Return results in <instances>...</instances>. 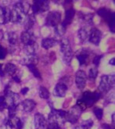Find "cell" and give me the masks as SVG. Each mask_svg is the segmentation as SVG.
I'll use <instances>...</instances> for the list:
<instances>
[{
  "label": "cell",
  "instance_id": "obj_19",
  "mask_svg": "<svg viewBox=\"0 0 115 129\" xmlns=\"http://www.w3.org/2000/svg\"><path fill=\"white\" fill-rule=\"evenodd\" d=\"M24 27L25 29V31H30L32 29L35 24V17L34 14H28L27 16H26L24 19Z\"/></svg>",
  "mask_w": 115,
  "mask_h": 129
},
{
  "label": "cell",
  "instance_id": "obj_14",
  "mask_svg": "<svg viewBox=\"0 0 115 129\" xmlns=\"http://www.w3.org/2000/svg\"><path fill=\"white\" fill-rule=\"evenodd\" d=\"M67 89L68 88L66 83L59 82L58 84H56L54 90H53V95L57 97H64L66 95Z\"/></svg>",
  "mask_w": 115,
  "mask_h": 129
},
{
  "label": "cell",
  "instance_id": "obj_18",
  "mask_svg": "<svg viewBox=\"0 0 115 129\" xmlns=\"http://www.w3.org/2000/svg\"><path fill=\"white\" fill-rule=\"evenodd\" d=\"M10 10L9 8L0 6V24H6L10 21Z\"/></svg>",
  "mask_w": 115,
  "mask_h": 129
},
{
  "label": "cell",
  "instance_id": "obj_34",
  "mask_svg": "<svg viewBox=\"0 0 115 129\" xmlns=\"http://www.w3.org/2000/svg\"><path fill=\"white\" fill-rule=\"evenodd\" d=\"M62 127L57 124L56 123L54 122H48L47 121V125H46V129H61Z\"/></svg>",
  "mask_w": 115,
  "mask_h": 129
},
{
  "label": "cell",
  "instance_id": "obj_42",
  "mask_svg": "<svg viewBox=\"0 0 115 129\" xmlns=\"http://www.w3.org/2000/svg\"><path fill=\"white\" fill-rule=\"evenodd\" d=\"M74 129H88V128H86L85 127H84L83 125H80V126H77V127H75Z\"/></svg>",
  "mask_w": 115,
  "mask_h": 129
},
{
  "label": "cell",
  "instance_id": "obj_37",
  "mask_svg": "<svg viewBox=\"0 0 115 129\" xmlns=\"http://www.w3.org/2000/svg\"><path fill=\"white\" fill-rule=\"evenodd\" d=\"M102 57H103V56H95L94 59H93V63L96 67H98L99 64V62H100V59H102Z\"/></svg>",
  "mask_w": 115,
  "mask_h": 129
},
{
  "label": "cell",
  "instance_id": "obj_25",
  "mask_svg": "<svg viewBox=\"0 0 115 129\" xmlns=\"http://www.w3.org/2000/svg\"><path fill=\"white\" fill-rule=\"evenodd\" d=\"M77 59H78V62H79V65L82 66V65H85L87 62V59L89 57V53L85 51H81L78 55H77Z\"/></svg>",
  "mask_w": 115,
  "mask_h": 129
},
{
  "label": "cell",
  "instance_id": "obj_27",
  "mask_svg": "<svg viewBox=\"0 0 115 129\" xmlns=\"http://www.w3.org/2000/svg\"><path fill=\"white\" fill-rule=\"evenodd\" d=\"M38 95L42 99H44V100H48L49 98L50 93L48 91L47 88H45L43 86H40L39 87V90H38Z\"/></svg>",
  "mask_w": 115,
  "mask_h": 129
},
{
  "label": "cell",
  "instance_id": "obj_20",
  "mask_svg": "<svg viewBox=\"0 0 115 129\" xmlns=\"http://www.w3.org/2000/svg\"><path fill=\"white\" fill-rule=\"evenodd\" d=\"M74 15H75V10L73 8L68 9L65 13V19L61 24H62L64 27H67V26L69 25L72 22V20L74 17Z\"/></svg>",
  "mask_w": 115,
  "mask_h": 129
},
{
  "label": "cell",
  "instance_id": "obj_36",
  "mask_svg": "<svg viewBox=\"0 0 115 129\" xmlns=\"http://www.w3.org/2000/svg\"><path fill=\"white\" fill-rule=\"evenodd\" d=\"M81 125H83L84 127H85L86 128L88 129H90L92 127L93 125V121L92 120H85L84 122L81 124Z\"/></svg>",
  "mask_w": 115,
  "mask_h": 129
},
{
  "label": "cell",
  "instance_id": "obj_33",
  "mask_svg": "<svg viewBox=\"0 0 115 129\" xmlns=\"http://www.w3.org/2000/svg\"><path fill=\"white\" fill-rule=\"evenodd\" d=\"M8 106L6 102L5 97L4 96H0V111H3L5 109H7Z\"/></svg>",
  "mask_w": 115,
  "mask_h": 129
},
{
  "label": "cell",
  "instance_id": "obj_12",
  "mask_svg": "<svg viewBox=\"0 0 115 129\" xmlns=\"http://www.w3.org/2000/svg\"><path fill=\"white\" fill-rule=\"evenodd\" d=\"M36 106V103L32 100H25L20 103L17 106V109L20 108V110L24 111L25 113L32 112Z\"/></svg>",
  "mask_w": 115,
  "mask_h": 129
},
{
  "label": "cell",
  "instance_id": "obj_9",
  "mask_svg": "<svg viewBox=\"0 0 115 129\" xmlns=\"http://www.w3.org/2000/svg\"><path fill=\"white\" fill-rule=\"evenodd\" d=\"M5 97L6 102L7 103V106L10 107L12 105H17L19 104L20 96L17 93L12 92L10 89H5V95H3Z\"/></svg>",
  "mask_w": 115,
  "mask_h": 129
},
{
  "label": "cell",
  "instance_id": "obj_11",
  "mask_svg": "<svg viewBox=\"0 0 115 129\" xmlns=\"http://www.w3.org/2000/svg\"><path fill=\"white\" fill-rule=\"evenodd\" d=\"M102 32L100 30L96 27H93L90 29L89 35V41L95 45H99V42L101 41Z\"/></svg>",
  "mask_w": 115,
  "mask_h": 129
},
{
  "label": "cell",
  "instance_id": "obj_3",
  "mask_svg": "<svg viewBox=\"0 0 115 129\" xmlns=\"http://www.w3.org/2000/svg\"><path fill=\"white\" fill-rule=\"evenodd\" d=\"M48 122H54L62 127L66 122V112L61 110L52 109L49 114Z\"/></svg>",
  "mask_w": 115,
  "mask_h": 129
},
{
  "label": "cell",
  "instance_id": "obj_31",
  "mask_svg": "<svg viewBox=\"0 0 115 129\" xmlns=\"http://www.w3.org/2000/svg\"><path fill=\"white\" fill-rule=\"evenodd\" d=\"M98 75V70L96 67L91 68L89 72V78L91 79H96Z\"/></svg>",
  "mask_w": 115,
  "mask_h": 129
},
{
  "label": "cell",
  "instance_id": "obj_22",
  "mask_svg": "<svg viewBox=\"0 0 115 129\" xmlns=\"http://www.w3.org/2000/svg\"><path fill=\"white\" fill-rule=\"evenodd\" d=\"M38 44L37 42H34L32 44H29L24 46V52L27 56H34L38 50Z\"/></svg>",
  "mask_w": 115,
  "mask_h": 129
},
{
  "label": "cell",
  "instance_id": "obj_29",
  "mask_svg": "<svg viewBox=\"0 0 115 129\" xmlns=\"http://www.w3.org/2000/svg\"><path fill=\"white\" fill-rule=\"evenodd\" d=\"M55 35L58 37H62L66 32V27L62 24H58L55 27Z\"/></svg>",
  "mask_w": 115,
  "mask_h": 129
},
{
  "label": "cell",
  "instance_id": "obj_5",
  "mask_svg": "<svg viewBox=\"0 0 115 129\" xmlns=\"http://www.w3.org/2000/svg\"><path fill=\"white\" fill-rule=\"evenodd\" d=\"M97 13L107 23L110 31L112 32H114V18H115L114 13H113L110 10L101 8L97 11Z\"/></svg>",
  "mask_w": 115,
  "mask_h": 129
},
{
  "label": "cell",
  "instance_id": "obj_40",
  "mask_svg": "<svg viewBox=\"0 0 115 129\" xmlns=\"http://www.w3.org/2000/svg\"><path fill=\"white\" fill-rule=\"evenodd\" d=\"M13 80L15 81V82H17V83H20L21 81H20V78L18 77L17 75H13Z\"/></svg>",
  "mask_w": 115,
  "mask_h": 129
},
{
  "label": "cell",
  "instance_id": "obj_16",
  "mask_svg": "<svg viewBox=\"0 0 115 129\" xmlns=\"http://www.w3.org/2000/svg\"><path fill=\"white\" fill-rule=\"evenodd\" d=\"M25 17V15L13 8L10 12V21H11L12 23H20L23 20H24Z\"/></svg>",
  "mask_w": 115,
  "mask_h": 129
},
{
  "label": "cell",
  "instance_id": "obj_7",
  "mask_svg": "<svg viewBox=\"0 0 115 129\" xmlns=\"http://www.w3.org/2000/svg\"><path fill=\"white\" fill-rule=\"evenodd\" d=\"M61 20V14L57 11H52L48 13L45 18V24L47 27H56L60 24Z\"/></svg>",
  "mask_w": 115,
  "mask_h": 129
},
{
  "label": "cell",
  "instance_id": "obj_30",
  "mask_svg": "<svg viewBox=\"0 0 115 129\" xmlns=\"http://www.w3.org/2000/svg\"><path fill=\"white\" fill-rule=\"evenodd\" d=\"M93 14H85L83 15L82 20L83 21H85L87 25H91L93 24Z\"/></svg>",
  "mask_w": 115,
  "mask_h": 129
},
{
  "label": "cell",
  "instance_id": "obj_10",
  "mask_svg": "<svg viewBox=\"0 0 115 129\" xmlns=\"http://www.w3.org/2000/svg\"><path fill=\"white\" fill-rule=\"evenodd\" d=\"M86 81H87V75L85 71L79 70L76 72L75 83H76V85L78 89L82 90L85 88V85H86Z\"/></svg>",
  "mask_w": 115,
  "mask_h": 129
},
{
  "label": "cell",
  "instance_id": "obj_44",
  "mask_svg": "<svg viewBox=\"0 0 115 129\" xmlns=\"http://www.w3.org/2000/svg\"><path fill=\"white\" fill-rule=\"evenodd\" d=\"M114 124V114H112V124Z\"/></svg>",
  "mask_w": 115,
  "mask_h": 129
},
{
  "label": "cell",
  "instance_id": "obj_17",
  "mask_svg": "<svg viewBox=\"0 0 115 129\" xmlns=\"http://www.w3.org/2000/svg\"><path fill=\"white\" fill-rule=\"evenodd\" d=\"M30 8H31V6L29 5V3H25V2H18L17 3H15L13 6V9L17 10V11L25 15V16H27L28 15Z\"/></svg>",
  "mask_w": 115,
  "mask_h": 129
},
{
  "label": "cell",
  "instance_id": "obj_4",
  "mask_svg": "<svg viewBox=\"0 0 115 129\" xmlns=\"http://www.w3.org/2000/svg\"><path fill=\"white\" fill-rule=\"evenodd\" d=\"M114 81L115 77L113 74L103 75L101 78V81L99 85V90L100 91V93L109 92L114 85Z\"/></svg>",
  "mask_w": 115,
  "mask_h": 129
},
{
  "label": "cell",
  "instance_id": "obj_38",
  "mask_svg": "<svg viewBox=\"0 0 115 129\" xmlns=\"http://www.w3.org/2000/svg\"><path fill=\"white\" fill-rule=\"evenodd\" d=\"M103 129H113V125H109L106 124H103L102 125Z\"/></svg>",
  "mask_w": 115,
  "mask_h": 129
},
{
  "label": "cell",
  "instance_id": "obj_32",
  "mask_svg": "<svg viewBox=\"0 0 115 129\" xmlns=\"http://www.w3.org/2000/svg\"><path fill=\"white\" fill-rule=\"evenodd\" d=\"M93 113L95 116L97 117L98 120H101L103 118V110L101 108H96L93 110Z\"/></svg>",
  "mask_w": 115,
  "mask_h": 129
},
{
  "label": "cell",
  "instance_id": "obj_1",
  "mask_svg": "<svg viewBox=\"0 0 115 129\" xmlns=\"http://www.w3.org/2000/svg\"><path fill=\"white\" fill-rule=\"evenodd\" d=\"M102 93L100 92H92L89 91L85 92L82 94L81 99L78 100L77 105H78L79 107L84 110L85 107H91L100 99Z\"/></svg>",
  "mask_w": 115,
  "mask_h": 129
},
{
  "label": "cell",
  "instance_id": "obj_26",
  "mask_svg": "<svg viewBox=\"0 0 115 129\" xmlns=\"http://www.w3.org/2000/svg\"><path fill=\"white\" fill-rule=\"evenodd\" d=\"M7 41L9 42L10 45H16L18 42V35L15 32H9L7 33Z\"/></svg>",
  "mask_w": 115,
  "mask_h": 129
},
{
  "label": "cell",
  "instance_id": "obj_6",
  "mask_svg": "<svg viewBox=\"0 0 115 129\" xmlns=\"http://www.w3.org/2000/svg\"><path fill=\"white\" fill-rule=\"evenodd\" d=\"M82 110H83L78 105L74 106L68 112H66V121H69L71 124H75L81 116Z\"/></svg>",
  "mask_w": 115,
  "mask_h": 129
},
{
  "label": "cell",
  "instance_id": "obj_24",
  "mask_svg": "<svg viewBox=\"0 0 115 129\" xmlns=\"http://www.w3.org/2000/svg\"><path fill=\"white\" fill-rule=\"evenodd\" d=\"M17 67L16 65H14L13 63H6L5 65L3 71H4V74H6L10 76H13L15 73L17 72Z\"/></svg>",
  "mask_w": 115,
  "mask_h": 129
},
{
  "label": "cell",
  "instance_id": "obj_13",
  "mask_svg": "<svg viewBox=\"0 0 115 129\" xmlns=\"http://www.w3.org/2000/svg\"><path fill=\"white\" fill-rule=\"evenodd\" d=\"M20 41L24 45H27L29 44L36 42V39L33 32L30 31H25L24 32H22L20 35Z\"/></svg>",
  "mask_w": 115,
  "mask_h": 129
},
{
  "label": "cell",
  "instance_id": "obj_8",
  "mask_svg": "<svg viewBox=\"0 0 115 129\" xmlns=\"http://www.w3.org/2000/svg\"><path fill=\"white\" fill-rule=\"evenodd\" d=\"M32 14H38L42 13L45 11L49 10V1H41V0H38L35 1L33 5L32 6Z\"/></svg>",
  "mask_w": 115,
  "mask_h": 129
},
{
  "label": "cell",
  "instance_id": "obj_41",
  "mask_svg": "<svg viewBox=\"0 0 115 129\" xmlns=\"http://www.w3.org/2000/svg\"><path fill=\"white\" fill-rule=\"evenodd\" d=\"M4 75H5V74H4L3 69V65H2V64H0V76H2V77H3Z\"/></svg>",
  "mask_w": 115,
  "mask_h": 129
},
{
  "label": "cell",
  "instance_id": "obj_28",
  "mask_svg": "<svg viewBox=\"0 0 115 129\" xmlns=\"http://www.w3.org/2000/svg\"><path fill=\"white\" fill-rule=\"evenodd\" d=\"M30 71L33 74V75L35 76V78H41V75H40V73L39 71H38L37 67H36V65L34 64V63H30V64H27L26 65Z\"/></svg>",
  "mask_w": 115,
  "mask_h": 129
},
{
  "label": "cell",
  "instance_id": "obj_2",
  "mask_svg": "<svg viewBox=\"0 0 115 129\" xmlns=\"http://www.w3.org/2000/svg\"><path fill=\"white\" fill-rule=\"evenodd\" d=\"M60 52L62 54V59L65 64L69 65L73 58V52L70 42L67 38H63L60 41Z\"/></svg>",
  "mask_w": 115,
  "mask_h": 129
},
{
  "label": "cell",
  "instance_id": "obj_23",
  "mask_svg": "<svg viewBox=\"0 0 115 129\" xmlns=\"http://www.w3.org/2000/svg\"><path fill=\"white\" fill-rule=\"evenodd\" d=\"M89 31H88L85 27H81L78 30V35L80 42H82V43L89 41Z\"/></svg>",
  "mask_w": 115,
  "mask_h": 129
},
{
  "label": "cell",
  "instance_id": "obj_39",
  "mask_svg": "<svg viewBox=\"0 0 115 129\" xmlns=\"http://www.w3.org/2000/svg\"><path fill=\"white\" fill-rule=\"evenodd\" d=\"M29 91V88H27V87H25V88H22L21 90H20V93L22 94V95H25V94H27V92Z\"/></svg>",
  "mask_w": 115,
  "mask_h": 129
},
{
  "label": "cell",
  "instance_id": "obj_15",
  "mask_svg": "<svg viewBox=\"0 0 115 129\" xmlns=\"http://www.w3.org/2000/svg\"><path fill=\"white\" fill-rule=\"evenodd\" d=\"M47 125V120L45 117L38 113L35 115V129H45Z\"/></svg>",
  "mask_w": 115,
  "mask_h": 129
},
{
  "label": "cell",
  "instance_id": "obj_35",
  "mask_svg": "<svg viewBox=\"0 0 115 129\" xmlns=\"http://www.w3.org/2000/svg\"><path fill=\"white\" fill-rule=\"evenodd\" d=\"M7 55V50L0 45V59H3Z\"/></svg>",
  "mask_w": 115,
  "mask_h": 129
},
{
  "label": "cell",
  "instance_id": "obj_21",
  "mask_svg": "<svg viewBox=\"0 0 115 129\" xmlns=\"http://www.w3.org/2000/svg\"><path fill=\"white\" fill-rule=\"evenodd\" d=\"M58 44V41L52 38H46L42 41V47L45 49H49L56 46Z\"/></svg>",
  "mask_w": 115,
  "mask_h": 129
},
{
  "label": "cell",
  "instance_id": "obj_43",
  "mask_svg": "<svg viewBox=\"0 0 115 129\" xmlns=\"http://www.w3.org/2000/svg\"><path fill=\"white\" fill-rule=\"evenodd\" d=\"M109 64H110V65H114V64H115V59H114V58H112V59L110 60Z\"/></svg>",
  "mask_w": 115,
  "mask_h": 129
}]
</instances>
